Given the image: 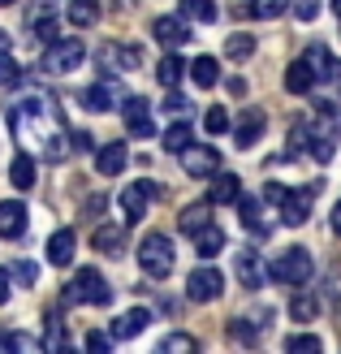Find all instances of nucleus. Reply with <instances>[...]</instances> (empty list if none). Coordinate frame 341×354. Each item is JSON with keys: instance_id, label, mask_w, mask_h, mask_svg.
<instances>
[{"instance_id": "1", "label": "nucleus", "mask_w": 341, "mask_h": 354, "mask_svg": "<svg viewBox=\"0 0 341 354\" xmlns=\"http://www.w3.org/2000/svg\"><path fill=\"white\" fill-rule=\"evenodd\" d=\"M9 126H13V138H17L26 151H39V156H48V160H65L69 138H65V126H61L57 104H52L48 95H26V100H17L13 109H9ZM69 151H74V147H69Z\"/></svg>"}, {"instance_id": "2", "label": "nucleus", "mask_w": 341, "mask_h": 354, "mask_svg": "<svg viewBox=\"0 0 341 354\" xmlns=\"http://www.w3.org/2000/svg\"><path fill=\"white\" fill-rule=\"evenodd\" d=\"M173 263H177V251H173V242L165 234H147L138 242V268L147 277H169Z\"/></svg>"}, {"instance_id": "3", "label": "nucleus", "mask_w": 341, "mask_h": 354, "mask_svg": "<svg viewBox=\"0 0 341 354\" xmlns=\"http://www.w3.org/2000/svg\"><path fill=\"white\" fill-rule=\"evenodd\" d=\"M109 298H113V290H109V281H104L95 268H78V277H74V286L65 290V303L74 307V303H91V307H109Z\"/></svg>"}, {"instance_id": "4", "label": "nucleus", "mask_w": 341, "mask_h": 354, "mask_svg": "<svg viewBox=\"0 0 341 354\" xmlns=\"http://www.w3.org/2000/svg\"><path fill=\"white\" fill-rule=\"evenodd\" d=\"M311 272H315V263H311L307 246H290V251H281V259L273 263V277L285 281V286H307Z\"/></svg>"}, {"instance_id": "5", "label": "nucleus", "mask_w": 341, "mask_h": 354, "mask_svg": "<svg viewBox=\"0 0 341 354\" xmlns=\"http://www.w3.org/2000/svg\"><path fill=\"white\" fill-rule=\"evenodd\" d=\"M82 61H86V48L78 39H57L44 52V74H74Z\"/></svg>"}, {"instance_id": "6", "label": "nucleus", "mask_w": 341, "mask_h": 354, "mask_svg": "<svg viewBox=\"0 0 341 354\" xmlns=\"http://www.w3.org/2000/svg\"><path fill=\"white\" fill-rule=\"evenodd\" d=\"M315 190H320V186H298V190H290V186H285V194L277 199V207H281V221L290 225V229L307 225V216H311V203H315Z\"/></svg>"}, {"instance_id": "7", "label": "nucleus", "mask_w": 341, "mask_h": 354, "mask_svg": "<svg viewBox=\"0 0 341 354\" xmlns=\"http://www.w3.org/2000/svg\"><path fill=\"white\" fill-rule=\"evenodd\" d=\"M82 104H86L91 113H113L117 104H125V86H121V78H104V74H100V82L82 91Z\"/></svg>"}, {"instance_id": "8", "label": "nucleus", "mask_w": 341, "mask_h": 354, "mask_svg": "<svg viewBox=\"0 0 341 354\" xmlns=\"http://www.w3.org/2000/svg\"><path fill=\"white\" fill-rule=\"evenodd\" d=\"M221 290H225V277L216 268H194L190 281H186V298H190V303H216Z\"/></svg>"}, {"instance_id": "9", "label": "nucleus", "mask_w": 341, "mask_h": 354, "mask_svg": "<svg viewBox=\"0 0 341 354\" xmlns=\"http://www.w3.org/2000/svg\"><path fill=\"white\" fill-rule=\"evenodd\" d=\"M311 65V74H315V82H341V61H333V52L324 48V44H311L307 48V57H302Z\"/></svg>"}, {"instance_id": "10", "label": "nucleus", "mask_w": 341, "mask_h": 354, "mask_svg": "<svg viewBox=\"0 0 341 354\" xmlns=\"http://www.w3.org/2000/svg\"><path fill=\"white\" fill-rule=\"evenodd\" d=\"M151 182H134V186H125L121 190V212H125V221H142V216H147V203H151Z\"/></svg>"}, {"instance_id": "11", "label": "nucleus", "mask_w": 341, "mask_h": 354, "mask_svg": "<svg viewBox=\"0 0 341 354\" xmlns=\"http://www.w3.org/2000/svg\"><path fill=\"white\" fill-rule=\"evenodd\" d=\"M182 169L190 173V177H208V173H216L221 169V151L216 147H186L182 151Z\"/></svg>"}, {"instance_id": "12", "label": "nucleus", "mask_w": 341, "mask_h": 354, "mask_svg": "<svg viewBox=\"0 0 341 354\" xmlns=\"http://www.w3.org/2000/svg\"><path fill=\"white\" fill-rule=\"evenodd\" d=\"M125 130L138 134V138H151V134H156V121H151L147 100H142V95H130V100H125Z\"/></svg>"}, {"instance_id": "13", "label": "nucleus", "mask_w": 341, "mask_h": 354, "mask_svg": "<svg viewBox=\"0 0 341 354\" xmlns=\"http://www.w3.org/2000/svg\"><path fill=\"white\" fill-rule=\"evenodd\" d=\"M151 35H156V44H165L169 52L182 48V44H190V26L182 22V17H156V22H151Z\"/></svg>"}, {"instance_id": "14", "label": "nucleus", "mask_w": 341, "mask_h": 354, "mask_svg": "<svg viewBox=\"0 0 341 354\" xmlns=\"http://www.w3.org/2000/svg\"><path fill=\"white\" fill-rule=\"evenodd\" d=\"M264 130H268L264 109H246V113H242V121L233 126V138H238V147H255L259 138H264Z\"/></svg>"}, {"instance_id": "15", "label": "nucleus", "mask_w": 341, "mask_h": 354, "mask_svg": "<svg viewBox=\"0 0 341 354\" xmlns=\"http://www.w3.org/2000/svg\"><path fill=\"white\" fill-rule=\"evenodd\" d=\"M151 324V311L147 307H134V311H121L117 320H113V337L117 342H130V337H138L142 328Z\"/></svg>"}, {"instance_id": "16", "label": "nucleus", "mask_w": 341, "mask_h": 354, "mask_svg": "<svg viewBox=\"0 0 341 354\" xmlns=\"http://www.w3.org/2000/svg\"><path fill=\"white\" fill-rule=\"evenodd\" d=\"M125 160H130V147H125V143H104L95 151V173L100 177H117L125 169Z\"/></svg>"}, {"instance_id": "17", "label": "nucleus", "mask_w": 341, "mask_h": 354, "mask_svg": "<svg viewBox=\"0 0 341 354\" xmlns=\"http://www.w3.org/2000/svg\"><path fill=\"white\" fill-rule=\"evenodd\" d=\"M26 234V203L5 199L0 203V238H22Z\"/></svg>"}, {"instance_id": "18", "label": "nucleus", "mask_w": 341, "mask_h": 354, "mask_svg": "<svg viewBox=\"0 0 341 354\" xmlns=\"http://www.w3.org/2000/svg\"><path fill=\"white\" fill-rule=\"evenodd\" d=\"M91 246H95V251H109V255H117L121 246H125V225H113V221L95 225V229H91Z\"/></svg>"}, {"instance_id": "19", "label": "nucleus", "mask_w": 341, "mask_h": 354, "mask_svg": "<svg viewBox=\"0 0 341 354\" xmlns=\"http://www.w3.org/2000/svg\"><path fill=\"white\" fill-rule=\"evenodd\" d=\"M74 246H78L74 229H57V234L48 238V263H57V268H65V263L74 259Z\"/></svg>"}, {"instance_id": "20", "label": "nucleus", "mask_w": 341, "mask_h": 354, "mask_svg": "<svg viewBox=\"0 0 341 354\" xmlns=\"http://www.w3.org/2000/svg\"><path fill=\"white\" fill-rule=\"evenodd\" d=\"M35 177H39V169H35V156L30 151H17L13 165H9V182L17 190H35Z\"/></svg>"}, {"instance_id": "21", "label": "nucleus", "mask_w": 341, "mask_h": 354, "mask_svg": "<svg viewBox=\"0 0 341 354\" xmlns=\"http://www.w3.org/2000/svg\"><path fill=\"white\" fill-rule=\"evenodd\" d=\"M208 199H212V203H238V199H242V177H233V173H216V177H212Z\"/></svg>"}, {"instance_id": "22", "label": "nucleus", "mask_w": 341, "mask_h": 354, "mask_svg": "<svg viewBox=\"0 0 341 354\" xmlns=\"http://www.w3.org/2000/svg\"><path fill=\"white\" fill-rule=\"evenodd\" d=\"M268 272H273V268H264V259H259L255 251H242V255H238V277H242V286L259 290L264 281H268Z\"/></svg>"}, {"instance_id": "23", "label": "nucleus", "mask_w": 341, "mask_h": 354, "mask_svg": "<svg viewBox=\"0 0 341 354\" xmlns=\"http://www.w3.org/2000/svg\"><path fill=\"white\" fill-rule=\"evenodd\" d=\"M238 216H242V225H246L255 238H264V234H268V221H264V207H259V199H250V194H242V199H238Z\"/></svg>"}, {"instance_id": "24", "label": "nucleus", "mask_w": 341, "mask_h": 354, "mask_svg": "<svg viewBox=\"0 0 341 354\" xmlns=\"http://www.w3.org/2000/svg\"><path fill=\"white\" fill-rule=\"evenodd\" d=\"M194 251H199L203 259H216V255L225 251V229H221V225L199 229V234H194Z\"/></svg>"}, {"instance_id": "25", "label": "nucleus", "mask_w": 341, "mask_h": 354, "mask_svg": "<svg viewBox=\"0 0 341 354\" xmlns=\"http://www.w3.org/2000/svg\"><path fill=\"white\" fill-rule=\"evenodd\" d=\"M190 78L199 82L203 91H208V86H216V82H221V61H216V57H194V61H190Z\"/></svg>"}, {"instance_id": "26", "label": "nucleus", "mask_w": 341, "mask_h": 354, "mask_svg": "<svg viewBox=\"0 0 341 354\" xmlns=\"http://www.w3.org/2000/svg\"><path fill=\"white\" fill-rule=\"evenodd\" d=\"M212 225V199L208 203H190L186 212H182V234H199V229H208Z\"/></svg>"}, {"instance_id": "27", "label": "nucleus", "mask_w": 341, "mask_h": 354, "mask_svg": "<svg viewBox=\"0 0 341 354\" xmlns=\"http://www.w3.org/2000/svg\"><path fill=\"white\" fill-rule=\"evenodd\" d=\"M285 86H290L294 95H307L311 86H315V74H311V65H307V61H294L290 69H285Z\"/></svg>"}, {"instance_id": "28", "label": "nucleus", "mask_w": 341, "mask_h": 354, "mask_svg": "<svg viewBox=\"0 0 341 354\" xmlns=\"http://www.w3.org/2000/svg\"><path fill=\"white\" fill-rule=\"evenodd\" d=\"M190 143H194V134H190V126H186V121H182V117H177V121H173V126L165 130V151H169V156H173V151H177V156H182V151H186Z\"/></svg>"}, {"instance_id": "29", "label": "nucleus", "mask_w": 341, "mask_h": 354, "mask_svg": "<svg viewBox=\"0 0 341 354\" xmlns=\"http://www.w3.org/2000/svg\"><path fill=\"white\" fill-rule=\"evenodd\" d=\"M65 17H69L74 26H95V22H100V5H95V0H69Z\"/></svg>"}, {"instance_id": "30", "label": "nucleus", "mask_w": 341, "mask_h": 354, "mask_svg": "<svg viewBox=\"0 0 341 354\" xmlns=\"http://www.w3.org/2000/svg\"><path fill=\"white\" fill-rule=\"evenodd\" d=\"M156 74H160V82H165V86H177V82H182V74H186V61L177 57V48L169 52L165 61H160V69H156Z\"/></svg>"}, {"instance_id": "31", "label": "nucleus", "mask_w": 341, "mask_h": 354, "mask_svg": "<svg viewBox=\"0 0 341 354\" xmlns=\"http://www.w3.org/2000/svg\"><path fill=\"white\" fill-rule=\"evenodd\" d=\"M290 315H294V320H302V324H311L315 315H320V298H315V294H294Z\"/></svg>"}, {"instance_id": "32", "label": "nucleus", "mask_w": 341, "mask_h": 354, "mask_svg": "<svg viewBox=\"0 0 341 354\" xmlns=\"http://www.w3.org/2000/svg\"><path fill=\"white\" fill-rule=\"evenodd\" d=\"M250 52H255V39H250L246 30H238V35H229V39H225V57L229 61H246Z\"/></svg>"}, {"instance_id": "33", "label": "nucleus", "mask_w": 341, "mask_h": 354, "mask_svg": "<svg viewBox=\"0 0 341 354\" xmlns=\"http://www.w3.org/2000/svg\"><path fill=\"white\" fill-rule=\"evenodd\" d=\"M30 35L44 39V44H57L61 39V22L57 17H30Z\"/></svg>"}, {"instance_id": "34", "label": "nucleus", "mask_w": 341, "mask_h": 354, "mask_svg": "<svg viewBox=\"0 0 341 354\" xmlns=\"http://www.w3.org/2000/svg\"><path fill=\"white\" fill-rule=\"evenodd\" d=\"M182 13L190 22H216V5L212 0H182Z\"/></svg>"}, {"instance_id": "35", "label": "nucleus", "mask_w": 341, "mask_h": 354, "mask_svg": "<svg viewBox=\"0 0 341 354\" xmlns=\"http://www.w3.org/2000/svg\"><path fill=\"white\" fill-rule=\"evenodd\" d=\"M190 350H199V342H194L190 333H169V337L160 342V354H190Z\"/></svg>"}, {"instance_id": "36", "label": "nucleus", "mask_w": 341, "mask_h": 354, "mask_svg": "<svg viewBox=\"0 0 341 354\" xmlns=\"http://www.w3.org/2000/svg\"><path fill=\"white\" fill-rule=\"evenodd\" d=\"M0 350H22V354H35V350H44V342L26 337V333H5V337H0Z\"/></svg>"}, {"instance_id": "37", "label": "nucleus", "mask_w": 341, "mask_h": 354, "mask_svg": "<svg viewBox=\"0 0 341 354\" xmlns=\"http://www.w3.org/2000/svg\"><path fill=\"white\" fill-rule=\"evenodd\" d=\"M285 9H290V0H250V13L264 17V22H273V17H281Z\"/></svg>"}, {"instance_id": "38", "label": "nucleus", "mask_w": 341, "mask_h": 354, "mask_svg": "<svg viewBox=\"0 0 341 354\" xmlns=\"http://www.w3.org/2000/svg\"><path fill=\"white\" fill-rule=\"evenodd\" d=\"M285 350H294V354H315V350H320V337H315V333H294V337L285 342Z\"/></svg>"}, {"instance_id": "39", "label": "nucleus", "mask_w": 341, "mask_h": 354, "mask_svg": "<svg viewBox=\"0 0 341 354\" xmlns=\"http://www.w3.org/2000/svg\"><path fill=\"white\" fill-rule=\"evenodd\" d=\"M9 277H17V281H22V286H39V268H35L30 259H17L13 268H9Z\"/></svg>"}, {"instance_id": "40", "label": "nucleus", "mask_w": 341, "mask_h": 354, "mask_svg": "<svg viewBox=\"0 0 341 354\" xmlns=\"http://www.w3.org/2000/svg\"><path fill=\"white\" fill-rule=\"evenodd\" d=\"M203 130H208V134H225V130H229V113H225V109H208V113H203Z\"/></svg>"}, {"instance_id": "41", "label": "nucleus", "mask_w": 341, "mask_h": 354, "mask_svg": "<svg viewBox=\"0 0 341 354\" xmlns=\"http://www.w3.org/2000/svg\"><path fill=\"white\" fill-rule=\"evenodd\" d=\"M255 337H259V333H255V328H250V324L242 320V315H238V320H233V324H229V342H242V346H255Z\"/></svg>"}, {"instance_id": "42", "label": "nucleus", "mask_w": 341, "mask_h": 354, "mask_svg": "<svg viewBox=\"0 0 341 354\" xmlns=\"http://www.w3.org/2000/svg\"><path fill=\"white\" fill-rule=\"evenodd\" d=\"M294 13H298V22H315V17H320V0H294Z\"/></svg>"}, {"instance_id": "43", "label": "nucleus", "mask_w": 341, "mask_h": 354, "mask_svg": "<svg viewBox=\"0 0 341 354\" xmlns=\"http://www.w3.org/2000/svg\"><path fill=\"white\" fill-rule=\"evenodd\" d=\"M165 113H169V117H186V113H190V100H186V95H177V91H173V95L165 100Z\"/></svg>"}, {"instance_id": "44", "label": "nucleus", "mask_w": 341, "mask_h": 354, "mask_svg": "<svg viewBox=\"0 0 341 354\" xmlns=\"http://www.w3.org/2000/svg\"><path fill=\"white\" fill-rule=\"evenodd\" d=\"M17 82V65L9 61V52H0V86H13Z\"/></svg>"}, {"instance_id": "45", "label": "nucleus", "mask_w": 341, "mask_h": 354, "mask_svg": "<svg viewBox=\"0 0 341 354\" xmlns=\"http://www.w3.org/2000/svg\"><path fill=\"white\" fill-rule=\"evenodd\" d=\"M113 337H104V333H86V350H109Z\"/></svg>"}, {"instance_id": "46", "label": "nucleus", "mask_w": 341, "mask_h": 354, "mask_svg": "<svg viewBox=\"0 0 341 354\" xmlns=\"http://www.w3.org/2000/svg\"><path fill=\"white\" fill-rule=\"evenodd\" d=\"M86 147H91V134H86V130H74V151H86Z\"/></svg>"}, {"instance_id": "47", "label": "nucleus", "mask_w": 341, "mask_h": 354, "mask_svg": "<svg viewBox=\"0 0 341 354\" xmlns=\"http://www.w3.org/2000/svg\"><path fill=\"white\" fill-rule=\"evenodd\" d=\"M5 303H9V272L0 268V307H5Z\"/></svg>"}, {"instance_id": "48", "label": "nucleus", "mask_w": 341, "mask_h": 354, "mask_svg": "<svg viewBox=\"0 0 341 354\" xmlns=\"http://www.w3.org/2000/svg\"><path fill=\"white\" fill-rule=\"evenodd\" d=\"M229 95H246V78H229Z\"/></svg>"}, {"instance_id": "49", "label": "nucleus", "mask_w": 341, "mask_h": 354, "mask_svg": "<svg viewBox=\"0 0 341 354\" xmlns=\"http://www.w3.org/2000/svg\"><path fill=\"white\" fill-rule=\"evenodd\" d=\"M333 234L341 238V199H337V207H333Z\"/></svg>"}, {"instance_id": "50", "label": "nucleus", "mask_w": 341, "mask_h": 354, "mask_svg": "<svg viewBox=\"0 0 341 354\" xmlns=\"http://www.w3.org/2000/svg\"><path fill=\"white\" fill-rule=\"evenodd\" d=\"M0 52H9V35L5 30H0Z\"/></svg>"}, {"instance_id": "51", "label": "nucleus", "mask_w": 341, "mask_h": 354, "mask_svg": "<svg viewBox=\"0 0 341 354\" xmlns=\"http://www.w3.org/2000/svg\"><path fill=\"white\" fill-rule=\"evenodd\" d=\"M333 9H337V13H341V0H333Z\"/></svg>"}, {"instance_id": "52", "label": "nucleus", "mask_w": 341, "mask_h": 354, "mask_svg": "<svg viewBox=\"0 0 341 354\" xmlns=\"http://www.w3.org/2000/svg\"><path fill=\"white\" fill-rule=\"evenodd\" d=\"M0 5H13V0H0Z\"/></svg>"}]
</instances>
